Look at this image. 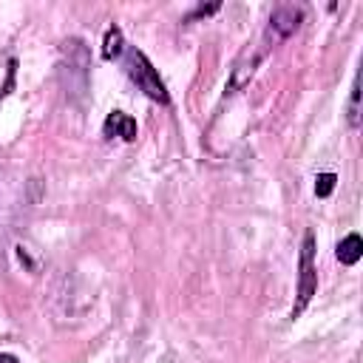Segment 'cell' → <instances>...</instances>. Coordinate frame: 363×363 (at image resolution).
Segmentation results:
<instances>
[{"instance_id": "cell-7", "label": "cell", "mask_w": 363, "mask_h": 363, "mask_svg": "<svg viewBox=\"0 0 363 363\" xmlns=\"http://www.w3.org/2000/svg\"><path fill=\"white\" fill-rule=\"evenodd\" d=\"M255 65H258V54H255V57H250L247 62H238V65L233 68V74H230V85H227V91L233 94V91H238L241 85H247V82H250V77L255 74Z\"/></svg>"}, {"instance_id": "cell-2", "label": "cell", "mask_w": 363, "mask_h": 363, "mask_svg": "<svg viewBox=\"0 0 363 363\" xmlns=\"http://www.w3.org/2000/svg\"><path fill=\"white\" fill-rule=\"evenodd\" d=\"M318 289V269H315V233L306 230L303 233V244H301V258H298V289H295V303H292V318H298L312 295Z\"/></svg>"}, {"instance_id": "cell-9", "label": "cell", "mask_w": 363, "mask_h": 363, "mask_svg": "<svg viewBox=\"0 0 363 363\" xmlns=\"http://www.w3.org/2000/svg\"><path fill=\"white\" fill-rule=\"evenodd\" d=\"M335 182H337L335 173H318V179H315V193H318L320 199H326V196L335 190Z\"/></svg>"}, {"instance_id": "cell-12", "label": "cell", "mask_w": 363, "mask_h": 363, "mask_svg": "<svg viewBox=\"0 0 363 363\" xmlns=\"http://www.w3.org/2000/svg\"><path fill=\"white\" fill-rule=\"evenodd\" d=\"M0 363H17V357L14 354H0Z\"/></svg>"}, {"instance_id": "cell-8", "label": "cell", "mask_w": 363, "mask_h": 363, "mask_svg": "<svg viewBox=\"0 0 363 363\" xmlns=\"http://www.w3.org/2000/svg\"><path fill=\"white\" fill-rule=\"evenodd\" d=\"M346 122L349 128H360V79L354 77V85H352V94H349V105H346Z\"/></svg>"}, {"instance_id": "cell-5", "label": "cell", "mask_w": 363, "mask_h": 363, "mask_svg": "<svg viewBox=\"0 0 363 363\" xmlns=\"http://www.w3.org/2000/svg\"><path fill=\"white\" fill-rule=\"evenodd\" d=\"M335 255H337V261H340V264H346V267L357 264V261H360V255H363V238H360L357 233H349L346 238H340V244H337Z\"/></svg>"}, {"instance_id": "cell-6", "label": "cell", "mask_w": 363, "mask_h": 363, "mask_svg": "<svg viewBox=\"0 0 363 363\" xmlns=\"http://www.w3.org/2000/svg\"><path fill=\"white\" fill-rule=\"evenodd\" d=\"M125 51V37H122V28L119 26H108L105 28V37H102V57L105 60H113Z\"/></svg>"}, {"instance_id": "cell-4", "label": "cell", "mask_w": 363, "mask_h": 363, "mask_svg": "<svg viewBox=\"0 0 363 363\" xmlns=\"http://www.w3.org/2000/svg\"><path fill=\"white\" fill-rule=\"evenodd\" d=\"M102 130H105V136H119L125 142H133L136 139V119H130L122 111H113V113H108Z\"/></svg>"}, {"instance_id": "cell-3", "label": "cell", "mask_w": 363, "mask_h": 363, "mask_svg": "<svg viewBox=\"0 0 363 363\" xmlns=\"http://www.w3.org/2000/svg\"><path fill=\"white\" fill-rule=\"evenodd\" d=\"M301 23H303V9L301 6H295V3L275 6L272 14H269V23H267V31H264V43L267 45H278L281 40L295 34Z\"/></svg>"}, {"instance_id": "cell-11", "label": "cell", "mask_w": 363, "mask_h": 363, "mask_svg": "<svg viewBox=\"0 0 363 363\" xmlns=\"http://www.w3.org/2000/svg\"><path fill=\"white\" fill-rule=\"evenodd\" d=\"M218 6H221V3H210V6H196V9H193V11L187 14V23H190V20H196V17H207V14H216V11H218Z\"/></svg>"}, {"instance_id": "cell-10", "label": "cell", "mask_w": 363, "mask_h": 363, "mask_svg": "<svg viewBox=\"0 0 363 363\" xmlns=\"http://www.w3.org/2000/svg\"><path fill=\"white\" fill-rule=\"evenodd\" d=\"M14 71H17V60H9V74H6V82H3V88H0V102H3V96L14 88Z\"/></svg>"}, {"instance_id": "cell-1", "label": "cell", "mask_w": 363, "mask_h": 363, "mask_svg": "<svg viewBox=\"0 0 363 363\" xmlns=\"http://www.w3.org/2000/svg\"><path fill=\"white\" fill-rule=\"evenodd\" d=\"M125 71H128V77L136 82V88H139L145 96H150V99L159 102V105H167V102H170V94H167V88H164L159 71L153 68V62L145 57V51L128 48V54H125Z\"/></svg>"}]
</instances>
